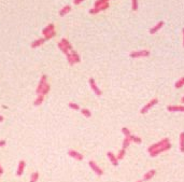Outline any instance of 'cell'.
<instances>
[{
    "mask_svg": "<svg viewBox=\"0 0 184 182\" xmlns=\"http://www.w3.org/2000/svg\"><path fill=\"white\" fill-rule=\"evenodd\" d=\"M151 52L149 50H139V51H132L129 53L130 58H141V57H149Z\"/></svg>",
    "mask_w": 184,
    "mask_h": 182,
    "instance_id": "6da1fadb",
    "label": "cell"
},
{
    "mask_svg": "<svg viewBox=\"0 0 184 182\" xmlns=\"http://www.w3.org/2000/svg\"><path fill=\"white\" fill-rule=\"evenodd\" d=\"M170 140L169 138H164V139H161L160 141H158V142H155L153 143V144H151L150 147L148 148V152H153V151H155V150H157V149H160V147H163V146H165V144H167V143H169Z\"/></svg>",
    "mask_w": 184,
    "mask_h": 182,
    "instance_id": "7a4b0ae2",
    "label": "cell"
},
{
    "mask_svg": "<svg viewBox=\"0 0 184 182\" xmlns=\"http://www.w3.org/2000/svg\"><path fill=\"white\" fill-rule=\"evenodd\" d=\"M171 149V143H167V144H165V146H163V147H160V149H157V150H155V151H153V152H150L149 154H150L151 158H156L157 155H160V153L163 152H166V151H168V150H170Z\"/></svg>",
    "mask_w": 184,
    "mask_h": 182,
    "instance_id": "3957f363",
    "label": "cell"
},
{
    "mask_svg": "<svg viewBox=\"0 0 184 182\" xmlns=\"http://www.w3.org/2000/svg\"><path fill=\"white\" fill-rule=\"evenodd\" d=\"M157 103H158V99H157V98H153L152 100H151V101H149V103H146L144 107H143V108L141 109V110H140V113L141 114H145L146 112H149V110H151V109L153 108L154 106H156Z\"/></svg>",
    "mask_w": 184,
    "mask_h": 182,
    "instance_id": "277c9868",
    "label": "cell"
},
{
    "mask_svg": "<svg viewBox=\"0 0 184 182\" xmlns=\"http://www.w3.org/2000/svg\"><path fill=\"white\" fill-rule=\"evenodd\" d=\"M88 165H89L91 169H92L93 171L96 173L97 176H99V177H100V176H102V175H103V170H102L101 168L99 167V166H98V165H97L94 161H89V162H88Z\"/></svg>",
    "mask_w": 184,
    "mask_h": 182,
    "instance_id": "5b68a950",
    "label": "cell"
},
{
    "mask_svg": "<svg viewBox=\"0 0 184 182\" xmlns=\"http://www.w3.org/2000/svg\"><path fill=\"white\" fill-rule=\"evenodd\" d=\"M46 84H48V75H46V74H43V75H41V79H40V82H39V84H38V87L36 89V93L39 95V94L41 93L42 89H43Z\"/></svg>",
    "mask_w": 184,
    "mask_h": 182,
    "instance_id": "8992f818",
    "label": "cell"
},
{
    "mask_svg": "<svg viewBox=\"0 0 184 182\" xmlns=\"http://www.w3.org/2000/svg\"><path fill=\"white\" fill-rule=\"evenodd\" d=\"M88 83H89V86H91V89H93V92L96 94L97 96H101L102 95V92L101 89H99L98 86H97L96 82H95V80L93 79V78H91V79L88 80Z\"/></svg>",
    "mask_w": 184,
    "mask_h": 182,
    "instance_id": "52a82bcc",
    "label": "cell"
},
{
    "mask_svg": "<svg viewBox=\"0 0 184 182\" xmlns=\"http://www.w3.org/2000/svg\"><path fill=\"white\" fill-rule=\"evenodd\" d=\"M164 25H165L164 21H160V22H158V23H156L153 27H151L150 30H149V32H150L151 34H155L156 32H158V31L164 27Z\"/></svg>",
    "mask_w": 184,
    "mask_h": 182,
    "instance_id": "ba28073f",
    "label": "cell"
},
{
    "mask_svg": "<svg viewBox=\"0 0 184 182\" xmlns=\"http://www.w3.org/2000/svg\"><path fill=\"white\" fill-rule=\"evenodd\" d=\"M110 7V5H109V2L108 3H106V5H100V7H98V8H93V9H91V10L88 11L89 12V14H97V13H99V12H101V11H105L107 10L108 8Z\"/></svg>",
    "mask_w": 184,
    "mask_h": 182,
    "instance_id": "9c48e42d",
    "label": "cell"
},
{
    "mask_svg": "<svg viewBox=\"0 0 184 182\" xmlns=\"http://www.w3.org/2000/svg\"><path fill=\"white\" fill-rule=\"evenodd\" d=\"M68 155L71 156L72 158H74V159H77V161H83V158H84L82 154L79 153L77 151H75V150H69L68 151Z\"/></svg>",
    "mask_w": 184,
    "mask_h": 182,
    "instance_id": "30bf717a",
    "label": "cell"
},
{
    "mask_svg": "<svg viewBox=\"0 0 184 182\" xmlns=\"http://www.w3.org/2000/svg\"><path fill=\"white\" fill-rule=\"evenodd\" d=\"M25 167H26V162L25 161H19V165H17V169H16V176L21 177L24 173Z\"/></svg>",
    "mask_w": 184,
    "mask_h": 182,
    "instance_id": "8fae6325",
    "label": "cell"
},
{
    "mask_svg": "<svg viewBox=\"0 0 184 182\" xmlns=\"http://www.w3.org/2000/svg\"><path fill=\"white\" fill-rule=\"evenodd\" d=\"M107 156H108L109 161L111 162V164L113 166H115V167L118 166V159L116 158V156L114 155V153H112L111 151H109V152L107 153Z\"/></svg>",
    "mask_w": 184,
    "mask_h": 182,
    "instance_id": "7c38bea8",
    "label": "cell"
},
{
    "mask_svg": "<svg viewBox=\"0 0 184 182\" xmlns=\"http://www.w3.org/2000/svg\"><path fill=\"white\" fill-rule=\"evenodd\" d=\"M167 110L169 112H184V106H174V105H171V106L167 107Z\"/></svg>",
    "mask_w": 184,
    "mask_h": 182,
    "instance_id": "4fadbf2b",
    "label": "cell"
},
{
    "mask_svg": "<svg viewBox=\"0 0 184 182\" xmlns=\"http://www.w3.org/2000/svg\"><path fill=\"white\" fill-rule=\"evenodd\" d=\"M45 41H46V40H45V38H40V39H37V40H34V42H31L30 46H31L32 49H36V48L41 46V45L43 44Z\"/></svg>",
    "mask_w": 184,
    "mask_h": 182,
    "instance_id": "5bb4252c",
    "label": "cell"
},
{
    "mask_svg": "<svg viewBox=\"0 0 184 182\" xmlns=\"http://www.w3.org/2000/svg\"><path fill=\"white\" fill-rule=\"evenodd\" d=\"M155 175H156V170L155 169H151V170H149L148 172H145L144 176H143V181H149V180H151L152 178L154 177Z\"/></svg>",
    "mask_w": 184,
    "mask_h": 182,
    "instance_id": "9a60e30c",
    "label": "cell"
},
{
    "mask_svg": "<svg viewBox=\"0 0 184 182\" xmlns=\"http://www.w3.org/2000/svg\"><path fill=\"white\" fill-rule=\"evenodd\" d=\"M71 11V5H65V7H63L60 10H59V12H58V14H59V16H65L66 14H68L69 12Z\"/></svg>",
    "mask_w": 184,
    "mask_h": 182,
    "instance_id": "2e32d148",
    "label": "cell"
},
{
    "mask_svg": "<svg viewBox=\"0 0 184 182\" xmlns=\"http://www.w3.org/2000/svg\"><path fill=\"white\" fill-rule=\"evenodd\" d=\"M54 28H55L54 24H48L46 27H44L43 29H42V34H43V36H46L48 34L52 32V31L54 30Z\"/></svg>",
    "mask_w": 184,
    "mask_h": 182,
    "instance_id": "e0dca14e",
    "label": "cell"
},
{
    "mask_svg": "<svg viewBox=\"0 0 184 182\" xmlns=\"http://www.w3.org/2000/svg\"><path fill=\"white\" fill-rule=\"evenodd\" d=\"M129 139H130V141L131 142H134V143H137V144H140L141 142H142V139H141L139 136H135V135H130L129 136Z\"/></svg>",
    "mask_w": 184,
    "mask_h": 182,
    "instance_id": "ac0fdd59",
    "label": "cell"
},
{
    "mask_svg": "<svg viewBox=\"0 0 184 182\" xmlns=\"http://www.w3.org/2000/svg\"><path fill=\"white\" fill-rule=\"evenodd\" d=\"M70 54H71V56H72V58H73V60H74V63H75V64L81 62V57H80V55L77 54V52H75L74 50H72V51L70 52Z\"/></svg>",
    "mask_w": 184,
    "mask_h": 182,
    "instance_id": "d6986e66",
    "label": "cell"
},
{
    "mask_svg": "<svg viewBox=\"0 0 184 182\" xmlns=\"http://www.w3.org/2000/svg\"><path fill=\"white\" fill-rule=\"evenodd\" d=\"M60 42H62V43H63V44L65 45V46H66L68 50H69V52H71V51L73 50L72 44H71V43H70V42H69V41H68L66 38H63V39L60 40Z\"/></svg>",
    "mask_w": 184,
    "mask_h": 182,
    "instance_id": "ffe728a7",
    "label": "cell"
},
{
    "mask_svg": "<svg viewBox=\"0 0 184 182\" xmlns=\"http://www.w3.org/2000/svg\"><path fill=\"white\" fill-rule=\"evenodd\" d=\"M43 100H44V96L43 95H38V97L36 98V100L34 101V106H40V105H42V103H43Z\"/></svg>",
    "mask_w": 184,
    "mask_h": 182,
    "instance_id": "44dd1931",
    "label": "cell"
},
{
    "mask_svg": "<svg viewBox=\"0 0 184 182\" xmlns=\"http://www.w3.org/2000/svg\"><path fill=\"white\" fill-rule=\"evenodd\" d=\"M180 151L182 153H184V132L180 134Z\"/></svg>",
    "mask_w": 184,
    "mask_h": 182,
    "instance_id": "7402d4cb",
    "label": "cell"
},
{
    "mask_svg": "<svg viewBox=\"0 0 184 182\" xmlns=\"http://www.w3.org/2000/svg\"><path fill=\"white\" fill-rule=\"evenodd\" d=\"M57 46H58V49L60 50V51H62V52H63V53H64L65 55H68V54H69V50H68L67 48H66V46H65V45H64L63 43H62V42H58V43H57Z\"/></svg>",
    "mask_w": 184,
    "mask_h": 182,
    "instance_id": "603a6c76",
    "label": "cell"
},
{
    "mask_svg": "<svg viewBox=\"0 0 184 182\" xmlns=\"http://www.w3.org/2000/svg\"><path fill=\"white\" fill-rule=\"evenodd\" d=\"M125 154H126V149L122 148L121 150L118 151V153H117V156H116V158H117L118 161H121V159H123V158H125Z\"/></svg>",
    "mask_w": 184,
    "mask_h": 182,
    "instance_id": "cb8c5ba5",
    "label": "cell"
},
{
    "mask_svg": "<svg viewBox=\"0 0 184 182\" xmlns=\"http://www.w3.org/2000/svg\"><path fill=\"white\" fill-rule=\"evenodd\" d=\"M183 86H184V77H182L181 79H179L177 82H175L174 87H175V89H181V87H183Z\"/></svg>",
    "mask_w": 184,
    "mask_h": 182,
    "instance_id": "d4e9b609",
    "label": "cell"
},
{
    "mask_svg": "<svg viewBox=\"0 0 184 182\" xmlns=\"http://www.w3.org/2000/svg\"><path fill=\"white\" fill-rule=\"evenodd\" d=\"M108 2H109V0H96V1L94 2V8H98V7H100V5H106Z\"/></svg>",
    "mask_w": 184,
    "mask_h": 182,
    "instance_id": "484cf974",
    "label": "cell"
},
{
    "mask_svg": "<svg viewBox=\"0 0 184 182\" xmlns=\"http://www.w3.org/2000/svg\"><path fill=\"white\" fill-rule=\"evenodd\" d=\"M131 143L130 139L128 137H125L124 138V140H123V144H122V147H123V149H127L128 147H129V144Z\"/></svg>",
    "mask_w": 184,
    "mask_h": 182,
    "instance_id": "4316f807",
    "label": "cell"
},
{
    "mask_svg": "<svg viewBox=\"0 0 184 182\" xmlns=\"http://www.w3.org/2000/svg\"><path fill=\"white\" fill-rule=\"evenodd\" d=\"M50 89H51V86H50V84H46L45 86H44L43 89H42V91H41V95H43V96H45V95H48V93H50ZM39 94V95H40Z\"/></svg>",
    "mask_w": 184,
    "mask_h": 182,
    "instance_id": "83f0119b",
    "label": "cell"
},
{
    "mask_svg": "<svg viewBox=\"0 0 184 182\" xmlns=\"http://www.w3.org/2000/svg\"><path fill=\"white\" fill-rule=\"evenodd\" d=\"M81 112H82V114L85 116V118H91V116H92V112H91V110H88V109H86V108L81 109Z\"/></svg>",
    "mask_w": 184,
    "mask_h": 182,
    "instance_id": "f1b7e54d",
    "label": "cell"
},
{
    "mask_svg": "<svg viewBox=\"0 0 184 182\" xmlns=\"http://www.w3.org/2000/svg\"><path fill=\"white\" fill-rule=\"evenodd\" d=\"M39 179V172L38 171H34L31 173L30 176V182H37Z\"/></svg>",
    "mask_w": 184,
    "mask_h": 182,
    "instance_id": "f546056e",
    "label": "cell"
},
{
    "mask_svg": "<svg viewBox=\"0 0 184 182\" xmlns=\"http://www.w3.org/2000/svg\"><path fill=\"white\" fill-rule=\"evenodd\" d=\"M138 8H139V2H138V0H131V10L138 11Z\"/></svg>",
    "mask_w": 184,
    "mask_h": 182,
    "instance_id": "4dcf8cb0",
    "label": "cell"
},
{
    "mask_svg": "<svg viewBox=\"0 0 184 182\" xmlns=\"http://www.w3.org/2000/svg\"><path fill=\"white\" fill-rule=\"evenodd\" d=\"M122 133L124 134V136H125V137H129V136L131 135L130 130H129V129H128L127 127H123V128H122Z\"/></svg>",
    "mask_w": 184,
    "mask_h": 182,
    "instance_id": "1f68e13d",
    "label": "cell"
},
{
    "mask_svg": "<svg viewBox=\"0 0 184 182\" xmlns=\"http://www.w3.org/2000/svg\"><path fill=\"white\" fill-rule=\"evenodd\" d=\"M69 108H71L72 110H81V108H80V106L77 105V103H69Z\"/></svg>",
    "mask_w": 184,
    "mask_h": 182,
    "instance_id": "d6a6232c",
    "label": "cell"
},
{
    "mask_svg": "<svg viewBox=\"0 0 184 182\" xmlns=\"http://www.w3.org/2000/svg\"><path fill=\"white\" fill-rule=\"evenodd\" d=\"M56 36V32H55V30H53L52 32H50V34H48L46 36H44V38H45V40H50L52 39V38H54Z\"/></svg>",
    "mask_w": 184,
    "mask_h": 182,
    "instance_id": "836d02e7",
    "label": "cell"
},
{
    "mask_svg": "<svg viewBox=\"0 0 184 182\" xmlns=\"http://www.w3.org/2000/svg\"><path fill=\"white\" fill-rule=\"evenodd\" d=\"M66 56H67V60H68V63H69V65H70V66H73V65L75 64V63H74V60H73V58H72V56H71V54H70V53H69L68 55H66Z\"/></svg>",
    "mask_w": 184,
    "mask_h": 182,
    "instance_id": "e575fe53",
    "label": "cell"
},
{
    "mask_svg": "<svg viewBox=\"0 0 184 182\" xmlns=\"http://www.w3.org/2000/svg\"><path fill=\"white\" fill-rule=\"evenodd\" d=\"M83 1H84V0H73V3L75 5H81Z\"/></svg>",
    "mask_w": 184,
    "mask_h": 182,
    "instance_id": "d590c367",
    "label": "cell"
},
{
    "mask_svg": "<svg viewBox=\"0 0 184 182\" xmlns=\"http://www.w3.org/2000/svg\"><path fill=\"white\" fill-rule=\"evenodd\" d=\"M5 144H7V141H5V140H0V148H1V147H5Z\"/></svg>",
    "mask_w": 184,
    "mask_h": 182,
    "instance_id": "8d00e7d4",
    "label": "cell"
},
{
    "mask_svg": "<svg viewBox=\"0 0 184 182\" xmlns=\"http://www.w3.org/2000/svg\"><path fill=\"white\" fill-rule=\"evenodd\" d=\"M2 173H3V168L1 167V165H0V176H1Z\"/></svg>",
    "mask_w": 184,
    "mask_h": 182,
    "instance_id": "74e56055",
    "label": "cell"
},
{
    "mask_svg": "<svg viewBox=\"0 0 184 182\" xmlns=\"http://www.w3.org/2000/svg\"><path fill=\"white\" fill-rule=\"evenodd\" d=\"M182 34H183V48H184V27L183 29H182Z\"/></svg>",
    "mask_w": 184,
    "mask_h": 182,
    "instance_id": "f35d334b",
    "label": "cell"
},
{
    "mask_svg": "<svg viewBox=\"0 0 184 182\" xmlns=\"http://www.w3.org/2000/svg\"><path fill=\"white\" fill-rule=\"evenodd\" d=\"M3 121V116L2 115H0V122H2Z\"/></svg>",
    "mask_w": 184,
    "mask_h": 182,
    "instance_id": "ab89813d",
    "label": "cell"
},
{
    "mask_svg": "<svg viewBox=\"0 0 184 182\" xmlns=\"http://www.w3.org/2000/svg\"><path fill=\"white\" fill-rule=\"evenodd\" d=\"M181 103H184V96H183V97H182V98H181Z\"/></svg>",
    "mask_w": 184,
    "mask_h": 182,
    "instance_id": "60d3db41",
    "label": "cell"
},
{
    "mask_svg": "<svg viewBox=\"0 0 184 182\" xmlns=\"http://www.w3.org/2000/svg\"><path fill=\"white\" fill-rule=\"evenodd\" d=\"M136 182H143V180H138V181H136Z\"/></svg>",
    "mask_w": 184,
    "mask_h": 182,
    "instance_id": "b9f144b4",
    "label": "cell"
}]
</instances>
